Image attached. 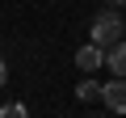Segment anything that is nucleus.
I'll list each match as a JSON object with an SVG mask.
<instances>
[{
    "label": "nucleus",
    "mask_w": 126,
    "mask_h": 118,
    "mask_svg": "<svg viewBox=\"0 0 126 118\" xmlns=\"http://www.w3.org/2000/svg\"><path fill=\"white\" fill-rule=\"evenodd\" d=\"M76 68H80V72H97V68H105V51H97L93 42L80 46V51H76Z\"/></svg>",
    "instance_id": "3"
},
{
    "label": "nucleus",
    "mask_w": 126,
    "mask_h": 118,
    "mask_svg": "<svg viewBox=\"0 0 126 118\" xmlns=\"http://www.w3.org/2000/svg\"><path fill=\"white\" fill-rule=\"evenodd\" d=\"M122 34H126V21H122V13L105 9V13H97V17H93V30H88V42H93L97 51H105V55H109V51H113L118 42H126Z\"/></svg>",
    "instance_id": "1"
},
{
    "label": "nucleus",
    "mask_w": 126,
    "mask_h": 118,
    "mask_svg": "<svg viewBox=\"0 0 126 118\" xmlns=\"http://www.w3.org/2000/svg\"><path fill=\"white\" fill-rule=\"evenodd\" d=\"M76 97H80V101H93V97H101V84L88 76V80H80V84H76Z\"/></svg>",
    "instance_id": "5"
},
{
    "label": "nucleus",
    "mask_w": 126,
    "mask_h": 118,
    "mask_svg": "<svg viewBox=\"0 0 126 118\" xmlns=\"http://www.w3.org/2000/svg\"><path fill=\"white\" fill-rule=\"evenodd\" d=\"M0 118H30L21 101H9V105H0Z\"/></svg>",
    "instance_id": "6"
},
{
    "label": "nucleus",
    "mask_w": 126,
    "mask_h": 118,
    "mask_svg": "<svg viewBox=\"0 0 126 118\" xmlns=\"http://www.w3.org/2000/svg\"><path fill=\"white\" fill-rule=\"evenodd\" d=\"M101 101L109 105V114H126V80H109V84H101Z\"/></svg>",
    "instance_id": "2"
},
{
    "label": "nucleus",
    "mask_w": 126,
    "mask_h": 118,
    "mask_svg": "<svg viewBox=\"0 0 126 118\" xmlns=\"http://www.w3.org/2000/svg\"><path fill=\"white\" fill-rule=\"evenodd\" d=\"M4 80H9V63L0 59V84H4Z\"/></svg>",
    "instance_id": "7"
},
{
    "label": "nucleus",
    "mask_w": 126,
    "mask_h": 118,
    "mask_svg": "<svg viewBox=\"0 0 126 118\" xmlns=\"http://www.w3.org/2000/svg\"><path fill=\"white\" fill-rule=\"evenodd\" d=\"M105 68H113V80H126V42H118L105 55Z\"/></svg>",
    "instance_id": "4"
}]
</instances>
